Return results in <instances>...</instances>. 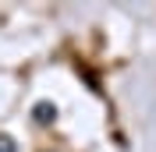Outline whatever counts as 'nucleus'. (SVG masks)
I'll return each instance as SVG.
<instances>
[{"label": "nucleus", "mask_w": 156, "mask_h": 152, "mask_svg": "<svg viewBox=\"0 0 156 152\" xmlns=\"http://www.w3.org/2000/svg\"><path fill=\"white\" fill-rule=\"evenodd\" d=\"M32 117H36V124H53L57 120V106L53 103H39L36 110H32Z\"/></svg>", "instance_id": "nucleus-1"}, {"label": "nucleus", "mask_w": 156, "mask_h": 152, "mask_svg": "<svg viewBox=\"0 0 156 152\" xmlns=\"http://www.w3.org/2000/svg\"><path fill=\"white\" fill-rule=\"evenodd\" d=\"M0 152H18V145H14L11 134H0Z\"/></svg>", "instance_id": "nucleus-2"}]
</instances>
